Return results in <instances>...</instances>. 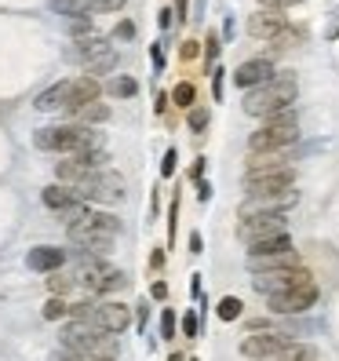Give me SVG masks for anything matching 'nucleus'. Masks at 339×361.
Wrapping results in <instances>:
<instances>
[{
    "mask_svg": "<svg viewBox=\"0 0 339 361\" xmlns=\"http://www.w3.org/2000/svg\"><path fill=\"white\" fill-rule=\"evenodd\" d=\"M295 95H300V80H295L292 73H278L273 80H266V84H259V88L245 92V99H241V110H245L248 117L270 121L273 114L292 110Z\"/></svg>",
    "mask_w": 339,
    "mask_h": 361,
    "instance_id": "f257e3e1",
    "label": "nucleus"
},
{
    "mask_svg": "<svg viewBox=\"0 0 339 361\" xmlns=\"http://www.w3.org/2000/svg\"><path fill=\"white\" fill-rule=\"evenodd\" d=\"M33 146L48 154H88L102 150V135L92 132L88 124H48L33 132Z\"/></svg>",
    "mask_w": 339,
    "mask_h": 361,
    "instance_id": "f03ea898",
    "label": "nucleus"
},
{
    "mask_svg": "<svg viewBox=\"0 0 339 361\" xmlns=\"http://www.w3.org/2000/svg\"><path fill=\"white\" fill-rule=\"evenodd\" d=\"M121 233V223L110 216V212H84L77 223H70V241L88 252V256H106L113 248V238Z\"/></svg>",
    "mask_w": 339,
    "mask_h": 361,
    "instance_id": "7ed1b4c3",
    "label": "nucleus"
},
{
    "mask_svg": "<svg viewBox=\"0 0 339 361\" xmlns=\"http://www.w3.org/2000/svg\"><path fill=\"white\" fill-rule=\"evenodd\" d=\"M62 350H73L80 357H102V361H113L121 354L117 347V339L113 332H102L88 322H70V325H62Z\"/></svg>",
    "mask_w": 339,
    "mask_h": 361,
    "instance_id": "20e7f679",
    "label": "nucleus"
},
{
    "mask_svg": "<svg viewBox=\"0 0 339 361\" xmlns=\"http://www.w3.org/2000/svg\"><path fill=\"white\" fill-rule=\"evenodd\" d=\"M300 139V121H295V110H281L270 121H263L259 132L248 135V154H281Z\"/></svg>",
    "mask_w": 339,
    "mask_h": 361,
    "instance_id": "39448f33",
    "label": "nucleus"
},
{
    "mask_svg": "<svg viewBox=\"0 0 339 361\" xmlns=\"http://www.w3.org/2000/svg\"><path fill=\"white\" fill-rule=\"evenodd\" d=\"M70 59H77L88 77H95V73H113V70H117V51H113L110 44H106V40H102L99 33L73 40Z\"/></svg>",
    "mask_w": 339,
    "mask_h": 361,
    "instance_id": "423d86ee",
    "label": "nucleus"
},
{
    "mask_svg": "<svg viewBox=\"0 0 339 361\" xmlns=\"http://www.w3.org/2000/svg\"><path fill=\"white\" fill-rule=\"evenodd\" d=\"M292 343H295V339H292L288 332H273V329H266V332H248V336L241 339V354H245L248 361H285V354L292 350Z\"/></svg>",
    "mask_w": 339,
    "mask_h": 361,
    "instance_id": "0eeeda50",
    "label": "nucleus"
},
{
    "mask_svg": "<svg viewBox=\"0 0 339 361\" xmlns=\"http://www.w3.org/2000/svg\"><path fill=\"white\" fill-rule=\"evenodd\" d=\"M303 285H314V278H310L307 267H285V270L252 274V288H256L263 300H270V295H281V292H292V288H303Z\"/></svg>",
    "mask_w": 339,
    "mask_h": 361,
    "instance_id": "6e6552de",
    "label": "nucleus"
},
{
    "mask_svg": "<svg viewBox=\"0 0 339 361\" xmlns=\"http://www.w3.org/2000/svg\"><path fill=\"white\" fill-rule=\"evenodd\" d=\"M77 190L80 201H95V204H113L124 197V179L117 172H110V168H102V172H92L88 179H84Z\"/></svg>",
    "mask_w": 339,
    "mask_h": 361,
    "instance_id": "1a4fd4ad",
    "label": "nucleus"
},
{
    "mask_svg": "<svg viewBox=\"0 0 339 361\" xmlns=\"http://www.w3.org/2000/svg\"><path fill=\"white\" fill-rule=\"evenodd\" d=\"M106 150H88V154H70L66 161L55 164V176L62 186H80L84 179H88L92 172H102L106 168Z\"/></svg>",
    "mask_w": 339,
    "mask_h": 361,
    "instance_id": "9d476101",
    "label": "nucleus"
},
{
    "mask_svg": "<svg viewBox=\"0 0 339 361\" xmlns=\"http://www.w3.org/2000/svg\"><path fill=\"white\" fill-rule=\"evenodd\" d=\"M288 233V219L285 216H248L238 223V238L252 248L259 241H270V238H285Z\"/></svg>",
    "mask_w": 339,
    "mask_h": 361,
    "instance_id": "9b49d317",
    "label": "nucleus"
},
{
    "mask_svg": "<svg viewBox=\"0 0 339 361\" xmlns=\"http://www.w3.org/2000/svg\"><path fill=\"white\" fill-rule=\"evenodd\" d=\"M300 201L295 190H281V194H259V197H245V204L238 208V219L248 216H285V212Z\"/></svg>",
    "mask_w": 339,
    "mask_h": 361,
    "instance_id": "f8f14e48",
    "label": "nucleus"
},
{
    "mask_svg": "<svg viewBox=\"0 0 339 361\" xmlns=\"http://www.w3.org/2000/svg\"><path fill=\"white\" fill-rule=\"evenodd\" d=\"M245 197L259 194H281V190H295V168H278V172H252L245 176Z\"/></svg>",
    "mask_w": 339,
    "mask_h": 361,
    "instance_id": "ddd939ff",
    "label": "nucleus"
},
{
    "mask_svg": "<svg viewBox=\"0 0 339 361\" xmlns=\"http://www.w3.org/2000/svg\"><path fill=\"white\" fill-rule=\"evenodd\" d=\"M248 37H256V40H278L285 30H288V18L281 11H270V8H259V11H252L248 15V23H245Z\"/></svg>",
    "mask_w": 339,
    "mask_h": 361,
    "instance_id": "4468645a",
    "label": "nucleus"
},
{
    "mask_svg": "<svg viewBox=\"0 0 339 361\" xmlns=\"http://www.w3.org/2000/svg\"><path fill=\"white\" fill-rule=\"evenodd\" d=\"M317 303V285H303V288H292V292H281V295H270L266 307L270 314H303Z\"/></svg>",
    "mask_w": 339,
    "mask_h": 361,
    "instance_id": "2eb2a0df",
    "label": "nucleus"
},
{
    "mask_svg": "<svg viewBox=\"0 0 339 361\" xmlns=\"http://www.w3.org/2000/svg\"><path fill=\"white\" fill-rule=\"evenodd\" d=\"M278 77V70H273V59H248V62H241V66L234 70V84L238 88H245V92H252V88H259V84H266V80H273Z\"/></svg>",
    "mask_w": 339,
    "mask_h": 361,
    "instance_id": "dca6fc26",
    "label": "nucleus"
},
{
    "mask_svg": "<svg viewBox=\"0 0 339 361\" xmlns=\"http://www.w3.org/2000/svg\"><path fill=\"white\" fill-rule=\"evenodd\" d=\"M132 325V307H124L121 300H106L95 307V329L102 332H124Z\"/></svg>",
    "mask_w": 339,
    "mask_h": 361,
    "instance_id": "f3484780",
    "label": "nucleus"
},
{
    "mask_svg": "<svg viewBox=\"0 0 339 361\" xmlns=\"http://www.w3.org/2000/svg\"><path fill=\"white\" fill-rule=\"evenodd\" d=\"M70 106H73V80H58V84H51L48 92L37 95V110H44V114L70 110Z\"/></svg>",
    "mask_w": 339,
    "mask_h": 361,
    "instance_id": "a211bd4d",
    "label": "nucleus"
},
{
    "mask_svg": "<svg viewBox=\"0 0 339 361\" xmlns=\"http://www.w3.org/2000/svg\"><path fill=\"white\" fill-rule=\"evenodd\" d=\"M26 263H30V270H37V274H58V267L66 263V252L55 248V245H37V248H30Z\"/></svg>",
    "mask_w": 339,
    "mask_h": 361,
    "instance_id": "6ab92c4d",
    "label": "nucleus"
},
{
    "mask_svg": "<svg viewBox=\"0 0 339 361\" xmlns=\"http://www.w3.org/2000/svg\"><path fill=\"white\" fill-rule=\"evenodd\" d=\"M285 267H300V252H273V256H248V270L252 274H266V270H285Z\"/></svg>",
    "mask_w": 339,
    "mask_h": 361,
    "instance_id": "aec40b11",
    "label": "nucleus"
},
{
    "mask_svg": "<svg viewBox=\"0 0 339 361\" xmlns=\"http://www.w3.org/2000/svg\"><path fill=\"white\" fill-rule=\"evenodd\" d=\"M40 201H44L51 212H58V216H66V212H73V208L80 204L73 190H70V186H58V183H55V186H48L44 194H40Z\"/></svg>",
    "mask_w": 339,
    "mask_h": 361,
    "instance_id": "412c9836",
    "label": "nucleus"
},
{
    "mask_svg": "<svg viewBox=\"0 0 339 361\" xmlns=\"http://www.w3.org/2000/svg\"><path fill=\"white\" fill-rule=\"evenodd\" d=\"M70 114V124H102V121H110V106L106 102H84V106H73V110H66Z\"/></svg>",
    "mask_w": 339,
    "mask_h": 361,
    "instance_id": "4be33fe9",
    "label": "nucleus"
},
{
    "mask_svg": "<svg viewBox=\"0 0 339 361\" xmlns=\"http://www.w3.org/2000/svg\"><path fill=\"white\" fill-rule=\"evenodd\" d=\"M278 168H292L285 150H281V154H248L245 176H252V172H278Z\"/></svg>",
    "mask_w": 339,
    "mask_h": 361,
    "instance_id": "5701e85b",
    "label": "nucleus"
},
{
    "mask_svg": "<svg viewBox=\"0 0 339 361\" xmlns=\"http://www.w3.org/2000/svg\"><path fill=\"white\" fill-rule=\"evenodd\" d=\"M99 95H102V84L95 80V77H73V106H84V102H99ZM70 106V110H73Z\"/></svg>",
    "mask_w": 339,
    "mask_h": 361,
    "instance_id": "b1692460",
    "label": "nucleus"
},
{
    "mask_svg": "<svg viewBox=\"0 0 339 361\" xmlns=\"http://www.w3.org/2000/svg\"><path fill=\"white\" fill-rule=\"evenodd\" d=\"M48 8L66 18H88V11H95L92 0H48Z\"/></svg>",
    "mask_w": 339,
    "mask_h": 361,
    "instance_id": "393cba45",
    "label": "nucleus"
},
{
    "mask_svg": "<svg viewBox=\"0 0 339 361\" xmlns=\"http://www.w3.org/2000/svg\"><path fill=\"white\" fill-rule=\"evenodd\" d=\"M135 92H139V84L128 73H113L110 80H106V95H113V99H132Z\"/></svg>",
    "mask_w": 339,
    "mask_h": 361,
    "instance_id": "a878e982",
    "label": "nucleus"
},
{
    "mask_svg": "<svg viewBox=\"0 0 339 361\" xmlns=\"http://www.w3.org/2000/svg\"><path fill=\"white\" fill-rule=\"evenodd\" d=\"M292 248V238L285 233V238H270V241H259L248 248V256H273V252H288Z\"/></svg>",
    "mask_w": 339,
    "mask_h": 361,
    "instance_id": "bb28decb",
    "label": "nucleus"
},
{
    "mask_svg": "<svg viewBox=\"0 0 339 361\" xmlns=\"http://www.w3.org/2000/svg\"><path fill=\"white\" fill-rule=\"evenodd\" d=\"M194 99H197V88L190 80H179L172 88V102L179 106V110H194Z\"/></svg>",
    "mask_w": 339,
    "mask_h": 361,
    "instance_id": "cd10ccee",
    "label": "nucleus"
},
{
    "mask_svg": "<svg viewBox=\"0 0 339 361\" xmlns=\"http://www.w3.org/2000/svg\"><path fill=\"white\" fill-rule=\"evenodd\" d=\"M241 310H245V303L238 300V295H223V300H219V307H216V314L223 317V322H238V317H241Z\"/></svg>",
    "mask_w": 339,
    "mask_h": 361,
    "instance_id": "c85d7f7f",
    "label": "nucleus"
},
{
    "mask_svg": "<svg viewBox=\"0 0 339 361\" xmlns=\"http://www.w3.org/2000/svg\"><path fill=\"white\" fill-rule=\"evenodd\" d=\"M66 314H70V303L62 300V295H51V300L44 303V322H62Z\"/></svg>",
    "mask_w": 339,
    "mask_h": 361,
    "instance_id": "c756f323",
    "label": "nucleus"
},
{
    "mask_svg": "<svg viewBox=\"0 0 339 361\" xmlns=\"http://www.w3.org/2000/svg\"><path fill=\"white\" fill-rule=\"evenodd\" d=\"M73 285H77V278H73V274H51V278H48V288H51V295H66Z\"/></svg>",
    "mask_w": 339,
    "mask_h": 361,
    "instance_id": "7c9ffc66",
    "label": "nucleus"
},
{
    "mask_svg": "<svg viewBox=\"0 0 339 361\" xmlns=\"http://www.w3.org/2000/svg\"><path fill=\"white\" fill-rule=\"evenodd\" d=\"M186 121H190V132H204V128H208V121H211V114L204 110V106H194Z\"/></svg>",
    "mask_w": 339,
    "mask_h": 361,
    "instance_id": "2f4dec72",
    "label": "nucleus"
},
{
    "mask_svg": "<svg viewBox=\"0 0 339 361\" xmlns=\"http://www.w3.org/2000/svg\"><path fill=\"white\" fill-rule=\"evenodd\" d=\"M66 33H70L73 40L92 37V23H88V18H70V23H66Z\"/></svg>",
    "mask_w": 339,
    "mask_h": 361,
    "instance_id": "473e14b6",
    "label": "nucleus"
},
{
    "mask_svg": "<svg viewBox=\"0 0 339 361\" xmlns=\"http://www.w3.org/2000/svg\"><path fill=\"white\" fill-rule=\"evenodd\" d=\"M204 59H208V66L219 59V33H208L204 37Z\"/></svg>",
    "mask_w": 339,
    "mask_h": 361,
    "instance_id": "72a5a7b5",
    "label": "nucleus"
},
{
    "mask_svg": "<svg viewBox=\"0 0 339 361\" xmlns=\"http://www.w3.org/2000/svg\"><path fill=\"white\" fill-rule=\"evenodd\" d=\"M161 339H175V314L172 310L161 314Z\"/></svg>",
    "mask_w": 339,
    "mask_h": 361,
    "instance_id": "f704fd0d",
    "label": "nucleus"
},
{
    "mask_svg": "<svg viewBox=\"0 0 339 361\" xmlns=\"http://www.w3.org/2000/svg\"><path fill=\"white\" fill-rule=\"evenodd\" d=\"M295 4H307V0H259V8H270V11H288Z\"/></svg>",
    "mask_w": 339,
    "mask_h": 361,
    "instance_id": "c9c22d12",
    "label": "nucleus"
},
{
    "mask_svg": "<svg viewBox=\"0 0 339 361\" xmlns=\"http://www.w3.org/2000/svg\"><path fill=\"white\" fill-rule=\"evenodd\" d=\"M175 164H179V154H175V150H168L164 161H161V176H164V179H168V176H175Z\"/></svg>",
    "mask_w": 339,
    "mask_h": 361,
    "instance_id": "e433bc0d",
    "label": "nucleus"
},
{
    "mask_svg": "<svg viewBox=\"0 0 339 361\" xmlns=\"http://www.w3.org/2000/svg\"><path fill=\"white\" fill-rule=\"evenodd\" d=\"M124 4H128V0H92L95 11H121Z\"/></svg>",
    "mask_w": 339,
    "mask_h": 361,
    "instance_id": "4c0bfd02",
    "label": "nucleus"
},
{
    "mask_svg": "<svg viewBox=\"0 0 339 361\" xmlns=\"http://www.w3.org/2000/svg\"><path fill=\"white\" fill-rule=\"evenodd\" d=\"M197 51H201V48H197V40H183V48H179V55H183L186 62H190V59H197Z\"/></svg>",
    "mask_w": 339,
    "mask_h": 361,
    "instance_id": "58836bf2",
    "label": "nucleus"
},
{
    "mask_svg": "<svg viewBox=\"0 0 339 361\" xmlns=\"http://www.w3.org/2000/svg\"><path fill=\"white\" fill-rule=\"evenodd\" d=\"M183 332H186L190 339L197 336V314H186V317H183Z\"/></svg>",
    "mask_w": 339,
    "mask_h": 361,
    "instance_id": "ea45409f",
    "label": "nucleus"
},
{
    "mask_svg": "<svg viewBox=\"0 0 339 361\" xmlns=\"http://www.w3.org/2000/svg\"><path fill=\"white\" fill-rule=\"evenodd\" d=\"M211 92L216 99H223V70H211Z\"/></svg>",
    "mask_w": 339,
    "mask_h": 361,
    "instance_id": "a19ab883",
    "label": "nucleus"
},
{
    "mask_svg": "<svg viewBox=\"0 0 339 361\" xmlns=\"http://www.w3.org/2000/svg\"><path fill=\"white\" fill-rule=\"evenodd\" d=\"M172 18H175V11H172V8H161V15H157L161 30H168V26H172Z\"/></svg>",
    "mask_w": 339,
    "mask_h": 361,
    "instance_id": "79ce46f5",
    "label": "nucleus"
},
{
    "mask_svg": "<svg viewBox=\"0 0 339 361\" xmlns=\"http://www.w3.org/2000/svg\"><path fill=\"white\" fill-rule=\"evenodd\" d=\"M150 292H154V300H164V295H168V285H164V281H157Z\"/></svg>",
    "mask_w": 339,
    "mask_h": 361,
    "instance_id": "37998d69",
    "label": "nucleus"
},
{
    "mask_svg": "<svg viewBox=\"0 0 339 361\" xmlns=\"http://www.w3.org/2000/svg\"><path fill=\"white\" fill-rule=\"evenodd\" d=\"M146 317H150V307L139 303V325H142V332H146Z\"/></svg>",
    "mask_w": 339,
    "mask_h": 361,
    "instance_id": "c03bdc74",
    "label": "nucleus"
},
{
    "mask_svg": "<svg viewBox=\"0 0 339 361\" xmlns=\"http://www.w3.org/2000/svg\"><path fill=\"white\" fill-rule=\"evenodd\" d=\"M190 252H194V256L201 252V233H190Z\"/></svg>",
    "mask_w": 339,
    "mask_h": 361,
    "instance_id": "a18cd8bd",
    "label": "nucleus"
},
{
    "mask_svg": "<svg viewBox=\"0 0 339 361\" xmlns=\"http://www.w3.org/2000/svg\"><path fill=\"white\" fill-rule=\"evenodd\" d=\"M197 197H201V201L211 197V186H208V183H197Z\"/></svg>",
    "mask_w": 339,
    "mask_h": 361,
    "instance_id": "49530a36",
    "label": "nucleus"
},
{
    "mask_svg": "<svg viewBox=\"0 0 339 361\" xmlns=\"http://www.w3.org/2000/svg\"><path fill=\"white\" fill-rule=\"evenodd\" d=\"M117 33H121V37H124V40H128V37H132V33H135V26H132V23H121V30H117Z\"/></svg>",
    "mask_w": 339,
    "mask_h": 361,
    "instance_id": "de8ad7c7",
    "label": "nucleus"
},
{
    "mask_svg": "<svg viewBox=\"0 0 339 361\" xmlns=\"http://www.w3.org/2000/svg\"><path fill=\"white\" fill-rule=\"evenodd\" d=\"M168 361H183V354H168Z\"/></svg>",
    "mask_w": 339,
    "mask_h": 361,
    "instance_id": "09e8293b",
    "label": "nucleus"
},
{
    "mask_svg": "<svg viewBox=\"0 0 339 361\" xmlns=\"http://www.w3.org/2000/svg\"><path fill=\"white\" fill-rule=\"evenodd\" d=\"M201 4H204V0H201Z\"/></svg>",
    "mask_w": 339,
    "mask_h": 361,
    "instance_id": "8fccbe9b",
    "label": "nucleus"
}]
</instances>
